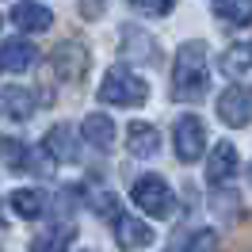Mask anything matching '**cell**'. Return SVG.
I'll return each mask as SVG.
<instances>
[{"label": "cell", "instance_id": "1", "mask_svg": "<svg viewBox=\"0 0 252 252\" xmlns=\"http://www.w3.org/2000/svg\"><path fill=\"white\" fill-rule=\"evenodd\" d=\"M210 88V69H206V42L191 38L176 50L172 62V99L180 103H199Z\"/></svg>", "mask_w": 252, "mask_h": 252}, {"label": "cell", "instance_id": "2", "mask_svg": "<svg viewBox=\"0 0 252 252\" xmlns=\"http://www.w3.org/2000/svg\"><path fill=\"white\" fill-rule=\"evenodd\" d=\"M99 99L111 103V107H142L145 99H149V84L138 73L115 65V69H107V77L99 84Z\"/></svg>", "mask_w": 252, "mask_h": 252}, {"label": "cell", "instance_id": "3", "mask_svg": "<svg viewBox=\"0 0 252 252\" xmlns=\"http://www.w3.org/2000/svg\"><path fill=\"white\" fill-rule=\"evenodd\" d=\"M130 199L142 206L149 218H168L172 214V191H168V184H164V176L157 172H145L134 180V188H130Z\"/></svg>", "mask_w": 252, "mask_h": 252}, {"label": "cell", "instance_id": "4", "mask_svg": "<svg viewBox=\"0 0 252 252\" xmlns=\"http://www.w3.org/2000/svg\"><path fill=\"white\" fill-rule=\"evenodd\" d=\"M50 65H54L58 80H65V84H80V80L88 77V69H92V58H88V46H84L80 38H65V42L54 46Z\"/></svg>", "mask_w": 252, "mask_h": 252}, {"label": "cell", "instance_id": "5", "mask_svg": "<svg viewBox=\"0 0 252 252\" xmlns=\"http://www.w3.org/2000/svg\"><path fill=\"white\" fill-rule=\"evenodd\" d=\"M172 145H176V157L184 160V164L199 160L203 149H206V123L199 115H180L176 126H172Z\"/></svg>", "mask_w": 252, "mask_h": 252}, {"label": "cell", "instance_id": "6", "mask_svg": "<svg viewBox=\"0 0 252 252\" xmlns=\"http://www.w3.org/2000/svg\"><path fill=\"white\" fill-rule=\"evenodd\" d=\"M214 111H218L221 123L233 126V130L249 126V123H252V88H245V84H229V88L218 95Z\"/></svg>", "mask_w": 252, "mask_h": 252}, {"label": "cell", "instance_id": "7", "mask_svg": "<svg viewBox=\"0 0 252 252\" xmlns=\"http://www.w3.org/2000/svg\"><path fill=\"white\" fill-rule=\"evenodd\" d=\"M119 38H123V42H119L123 58H130V62H138V65H157L160 62V50H157V42H153V34L138 31V27H123Z\"/></svg>", "mask_w": 252, "mask_h": 252}, {"label": "cell", "instance_id": "8", "mask_svg": "<svg viewBox=\"0 0 252 252\" xmlns=\"http://www.w3.org/2000/svg\"><path fill=\"white\" fill-rule=\"evenodd\" d=\"M73 237H77L73 218H58V221H50L46 229H38V233H34L31 249H34V252H69Z\"/></svg>", "mask_w": 252, "mask_h": 252}, {"label": "cell", "instance_id": "9", "mask_svg": "<svg viewBox=\"0 0 252 252\" xmlns=\"http://www.w3.org/2000/svg\"><path fill=\"white\" fill-rule=\"evenodd\" d=\"M12 23H16L23 34H38V31H50L54 27V12L38 0H19L12 8Z\"/></svg>", "mask_w": 252, "mask_h": 252}, {"label": "cell", "instance_id": "10", "mask_svg": "<svg viewBox=\"0 0 252 252\" xmlns=\"http://www.w3.org/2000/svg\"><path fill=\"white\" fill-rule=\"evenodd\" d=\"M115 241H119L123 252H138V249H149V245H153V229H149L142 218L119 214V218H115Z\"/></svg>", "mask_w": 252, "mask_h": 252}, {"label": "cell", "instance_id": "11", "mask_svg": "<svg viewBox=\"0 0 252 252\" xmlns=\"http://www.w3.org/2000/svg\"><path fill=\"white\" fill-rule=\"evenodd\" d=\"M34 62H38V46L34 42H27V38H4L0 65L8 73H27V69H34Z\"/></svg>", "mask_w": 252, "mask_h": 252}, {"label": "cell", "instance_id": "12", "mask_svg": "<svg viewBox=\"0 0 252 252\" xmlns=\"http://www.w3.org/2000/svg\"><path fill=\"white\" fill-rule=\"evenodd\" d=\"M233 176H237V149H233V142H218L210 149V160H206V180L214 188H221Z\"/></svg>", "mask_w": 252, "mask_h": 252}, {"label": "cell", "instance_id": "13", "mask_svg": "<svg viewBox=\"0 0 252 252\" xmlns=\"http://www.w3.org/2000/svg\"><path fill=\"white\" fill-rule=\"evenodd\" d=\"M126 149H130V157L149 160L160 149V130L149 123H130L126 126Z\"/></svg>", "mask_w": 252, "mask_h": 252}, {"label": "cell", "instance_id": "14", "mask_svg": "<svg viewBox=\"0 0 252 252\" xmlns=\"http://www.w3.org/2000/svg\"><path fill=\"white\" fill-rule=\"evenodd\" d=\"M80 134H84V142L92 145V149H103V153L115 145V123H111V115H103V111H92L84 119V126H80Z\"/></svg>", "mask_w": 252, "mask_h": 252}, {"label": "cell", "instance_id": "15", "mask_svg": "<svg viewBox=\"0 0 252 252\" xmlns=\"http://www.w3.org/2000/svg\"><path fill=\"white\" fill-rule=\"evenodd\" d=\"M38 107V99H34L27 88H4L0 92V111L8 115V119H16V123H27Z\"/></svg>", "mask_w": 252, "mask_h": 252}, {"label": "cell", "instance_id": "16", "mask_svg": "<svg viewBox=\"0 0 252 252\" xmlns=\"http://www.w3.org/2000/svg\"><path fill=\"white\" fill-rule=\"evenodd\" d=\"M42 149H46L54 160H77V138H73V130H69L65 123H58V126L46 130Z\"/></svg>", "mask_w": 252, "mask_h": 252}, {"label": "cell", "instance_id": "17", "mask_svg": "<svg viewBox=\"0 0 252 252\" xmlns=\"http://www.w3.org/2000/svg\"><path fill=\"white\" fill-rule=\"evenodd\" d=\"M8 206L16 210L19 218H38L42 210H46V191H38V188H19L8 195Z\"/></svg>", "mask_w": 252, "mask_h": 252}, {"label": "cell", "instance_id": "18", "mask_svg": "<svg viewBox=\"0 0 252 252\" xmlns=\"http://www.w3.org/2000/svg\"><path fill=\"white\" fill-rule=\"evenodd\" d=\"M221 73L225 77H252V42H237L221 54Z\"/></svg>", "mask_w": 252, "mask_h": 252}, {"label": "cell", "instance_id": "19", "mask_svg": "<svg viewBox=\"0 0 252 252\" xmlns=\"http://www.w3.org/2000/svg\"><path fill=\"white\" fill-rule=\"evenodd\" d=\"M0 157L12 172H27L31 168V149L19 142V138H0Z\"/></svg>", "mask_w": 252, "mask_h": 252}, {"label": "cell", "instance_id": "20", "mask_svg": "<svg viewBox=\"0 0 252 252\" xmlns=\"http://www.w3.org/2000/svg\"><path fill=\"white\" fill-rule=\"evenodd\" d=\"M218 19H225L229 27H249L252 23V0H218Z\"/></svg>", "mask_w": 252, "mask_h": 252}, {"label": "cell", "instance_id": "21", "mask_svg": "<svg viewBox=\"0 0 252 252\" xmlns=\"http://www.w3.org/2000/svg\"><path fill=\"white\" fill-rule=\"evenodd\" d=\"M80 195H84V199H88V206H92L95 214H103V218H119V203H115V195H111V191H84L80 188Z\"/></svg>", "mask_w": 252, "mask_h": 252}, {"label": "cell", "instance_id": "22", "mask_svg": "<svg viewBox=\"0 0 252 252\" xmlns=\"http://www.w3.org/2000/svg\"><path fill=\"white\" fill-rule=\"evenodd\" d=\"M184 252H218V229H195Z\"/></svg>", "mask_w": 252, "mask_h": 252}, {"label": "cell", "instance_id": "23", "mask_svg": "<svg viewBox=\"0 0 252 252\" xmlns=\"http://www.w3.org/2000/svg\"><path fill=\"white\" fill-rule=\"evenodd\" d=\"M172 4H176V0H130V8L142 12V16H168Z\"/></svg>", "mask_w": 252, "mask_h": 252}, {"label": "cell", "instance_id": "24", "mask_svg": "<svg viewBox=\"0 0 252 252\" xmlns=\"http://www.w3.org/2000/svg\"><path fill=\"white\" fill-rule=\"evenodd\" d=\"M214 214H237V191L214 195Z\"/></svg>", "mask_w": 252, "mask_h": 252}, {"label": "cell", "instance_id": "25", "mask_svg": "<svg viewBox=\"0 0 252 252\" xmlns=\"http://www.w3.org/2000/svg\"><path fill=\"white\" fill-rule=\"evenodd\" d=\"M103 16V0H80V19H99Z\"/></svg>", "mask_w": 252, "mask_h": 252}, {"label": "cell", "instance_id": "26", "mask_svg": "<svg viewBox=\"0 0 252 252\" xmlns=\"http://www.w3.org/2000/svg\"><path fill=\"white\" fill-rule=\"evenodd\" d=\"M0 27H4V16H0Z\"/></svg>", "mask_w": 252, "mask_h": 252}, {"label": "cell", "instance_id": "27", "mask_svg": "<svg viewBox=\"0 0 252 252\" xmlns=\"http://www.w3.org/2000/svg\"><path fill=\"white\" fill-rule=\"evenodd\" d=\"M249 180H252V168H249Z\"/></svg>", "mask_w": 252, "mask_h": 252}, {"label": "cell", "instance_id": "28", "mask_svg": "<svg viewBox=\"0 0 252 252\" xmlns=\"http://www.w3.org/2000/svg\"><path fill=\"white\" fill-rule=\"evenodd\" d=\"M84 252H88V249H84Z\"/></svg>", "mask_w": 252, "mask_h": 252}]
</instances>
